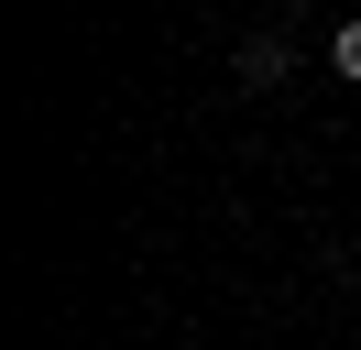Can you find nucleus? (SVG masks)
Wrapping results in <instances>:
<instances>
[{
	"instance_id": "nucleus-1",
	"label": "nucleus",
	"mask_w": 361,
	"mask_h": 350,
	"mask_svg": "<svg viewBox=\"0 0 361 350\" xmlns=\"http://www.w3.org/2000/svg\"><path fill=\"white\" fill-rule=\"evenodd\" d=\"M241 88H285V44H274V33L241 44Z\"/></svg>"
},
{
	"instance_id": "nucleus-2",
	"label": "nucleus",
	"mask_w": 361,
	"mask_h": 350,
	"mask_svg": "<svg viewBox=\"0 0 361 350\" xmlns=\"http://www.w3.org/2000/svg\"><path fill=\"white\" fill-rule=\"evenodd\" d=\"M329 66H339V77L361 88V22H339V33H329Z\"/></svg>"
}]
</instances>
